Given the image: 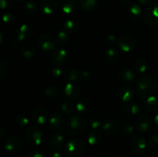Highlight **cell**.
<instances>
[{"instance_id": "ee69618b", "label": "cell", "mask_w": 158, "mask_h": 157, "mask_svg": "<svg viewBox=\"0 0 158 157\" xmlns=\"http://www.w3.org/2000/svg\"><path fill=\"white\" fill-rule=\"evenodd\" d=\"M27 157H46V155L39 149H32L27 153Z\"/></svg>"}, {"instance_id": "74e56055", "label": "cell", "mask_w": 158, "mask_h": 157, "mask_svg": "<svg viewBox=\"0 0 158 157\" xmlns=\"http://www.w3.org/2000/svg\"><path fill=\"white\" fill-rule=\"evenodd\" d=\"M89 123L90 127L92 128L93 129H97L99 127L102 126L103 123H102L101 119H100L99 117L97 116H93L90 117L89 119Z\"/></svg>"}, {"instance_id": "db71d44e", "label": "cell", "mask_w": 158, "mask_h": 157, "mask_svg": "<svg viewBox=\"0 0 158 157\" xmlns=\"http://www.w3.org/2000/svg\"><path fill=\"white\" fill-rule=\"evenodd\" d=\"M17 1H20V2H23V1H25V0H17Z\"/></svg>"}, {"instance_id": "f6af8a7d", "label": "cell", "mask_w": 158, "mask_h": 157, "mask_svg": "<svg viewBox=\"0 0 158 157\" xmlns=\"http://www.w3.org/2000/svg\"><path fill=\"white\" fill-rule=\"evenodd\" d=\"M149 145L152 148H158V134H154L149 139Z\"/></svg>"}, {"instance_id": "9a60e30c", "label": "cell", "mask_w": 158, "mask_h": 157, "mask_svg": "<svg viewBox=\"0 0 158 157\" xmlns=\"http://www.w3.org/2000/svg\"><path fill=\"white\" fill-rule=\"evenodd\" d=\"M63 92H64L65 95L68 99L72 100L77 99L80 98V95H81V89L78 86L73 84L71 83H67L64 86Z\"/></svg>"}, {"instance_id": "3957f363", "label": "cell", "mask_w": 158, "mask_h": 157, "mask_svg": "<svg viewBox=\"0 0 158 157\" xmlns=\"http://www.w3.org/2000/svg\"><path fill=\"white\" fill-rule=\"evenodd\" d=\"M65 152L69 156L77 157L83 155L85 150V144L80 139H72L66 143Z\"/></svg>"}, {"instance_id": "d4e9b609", "label": "cell", "mask_w": 158, "mask_h": 157, "mask_svg": "<svg viewBox=\"0 0 158 157\" xmlns=\"http://www.w3.org/2000/svg\"><path fill=\"white\" fill-rule=\"evenodd\" d=\"M77 3L75 0H62L61 9L64 13L72 14L77 10Z\"/></svg>"}, {"instance_id": "f35d334b", "label": "cell", "mask_w": 158, "mask_h": 157, "mask_svg": "<svg viewBox=\"0 0 158 157\" xmlns=\"http://www.w3.org/2000/svg\"><path fill=\"white\" fill-rule=\"evenodd\" d=\"M2 21L7 26H11L15 22V17L13 14L10 13V12H6L2 15Z\"/></svg>"}, {"instance_id": "8fae6325", "label": "cell", "mask_w": 158, "mask_h": 157, "mask_svg": "<svg viewBox=\"0 0 158 157\" xmlns=\"http://www.w3.org/2000/svg\"><path fill=\"white\" fill-rule=\"evenodd\" d=\"M49 126L52 130H62L65 126L64 117L58 112L51 114L49 118Z\"/></svg>"}, {"instance_id": "6da1fadb", "label": "cell", "mask_w": 158, "mask_h": 157, "mask_svg": "<svg viewBox=\"0 0 158 157\" xmlns=\"http://www.w3.org/2000/svg\"><path fill=\"white\" fill-rule=\"evenodd\" d=\"M157 89V83L154 78L143 75L137 80V95L141 99H147Z\"/></svg>"}, {"instance_id": "836d02e7", "label": "cell", "mask_w": 158, "mask_h": 157, "mask_svg": "<svg viewBox=\"0 0 158 157\" xmlns=\"http://www.w3.org/2000/svg\"><path fill=\"white\" fill-rule=\"evenodd\" d=\"M134 66L137 72L139 73H143L148 70V64L143 58H138L136 60Z\"/></svg>"}, {"instance_id": "5bb4252c", "label": "cell", "mask_w": 158, "mask_h": 157, "mask_svg": "<svg viewBox=\"0 0 158 157\" xmlns=\"http://www.w3.org/2000/svg\"><path fill=\"white\" fill-rule=\"evenodd\" d=\"M150 125H151V117L148 114H141L136 119L135 127L139 132H147L149 129Z\"/></svg>"}, {"instance_id": "8d00e7d4", "label": "cell", "mask_w": 158, "mask_h": 157, "mask_svg": "<svg viewBox=\"0 0 158 157\" xmlns=\"http://www.w3.org/2000/svg\"><path fill=\"white\" fill-rule=\"evenodd\" d=\"M130 15L132 18H137L141 14V8L140 6L137 4H134L130 8Z\"/></svg>"}, {"instance_id": "f546056e", "label": "cell", "mask_w": 158, "mask_h": 157, "mask_svg": "<svg viewBox=\"0 0 158 157\" xmlns=\"http://www.w3.org/2000/svg\"><path fill=\"white\" fill-rule=\"evenodd\" d=\"M119 58V52L114 47L108 48L105 52V58L108 62H115Z\"/></svg>"}, {"instance_id": "52a82bcc", "label": "cell", "mask_w": 158, "mask_h": 157, "mask_svg": "<svg viewBox=\"0 0 158 157\" xmlns=\"http://www.w3.org/2000/svg\"><path fill=\"white\" fill-rule=\"evenodd\" d=\"M56 38L49 35H42L37 39V46L43 51L52 50L56 47Z\"/></svg>"}, {"instance_id": "ab89813d", "label": "cell", "mask_w": 158, "mask_h": 157, "mask_svg": "<svg viewBox=\"0 0 158 157\" xmlns=\"http://www.w3.org/2000/svg\"><path fill=\"white\" fill-rule=\"evenodd\" d=\"M9 69L8 62L5 59L0 61V78H3L6 75Z\"/></svg>"}, {"instance_id": "1f68e13d", "label": "cell", "mask_w": 158, "mask_h": 157, "mask_svg": "<svg viewBox=\"0 0 158 157\" xmlns=\"http://www.w3.org/2000/svg\"><path fill=\"white\" fill-rule=\"evenodd\" d=\"M56 40V42L58 43L59 45H60V46H63V45L66 44L69 40V33H67V32L64 30L60 31V32L57 33Z\"/></svg>"}, {"instance_id": "7bdbcfd3", "label": "cell", "mask_w": 158, "mask_h": 157, "mask_svg": "<svg viewBox=\"0 0 158 157\" xmlns=\"http://www.w3.org/2000/svg\"><path fill=\"white\" fill-rule=\"evenodd\" d=\"M13 0H0V7L3 10H9L13 7Z\"/></svg>"}, {"instance_id": "f5cc1de1", "label": "cell", "mask_w": 158, "mask_h": 157, "mask_svg": "<svg viewBox=\"0 0 158 157\" xmlns=\"http://www.w3.org/2000/svg\"><path fill=\"white\" fill-rule=\"evenodd\" d=\"M50 157H63V155H62L60 152H53L52 154H51Z\"/></svg>"}, {"instance_id": "83f0119b", "label": "cell", "mask_w": 158, "mask_h": 157, "mask_svg": "<svg viewBox=\"0 0 158 157\" xmlns=\"http://www.w3.org/2000/svg\"><path fill=\"white\" fill-rule=\"evenodd\" d=\"M146 109L151 113H158V97L151 95L147 99Z\"/></svg>"}, {"instance_id": "e0dca14e", "label": "cell", "mask_w": 158, "mask_h": 157, "mask_svg": "<svg viewBox=\"0 0 158 157\" xmlns=\"http://www.w3.org/2000/svg\"><path fill=\"white\" fill-rule=\"evenodd\" d=\"M59 3L57 0H43L40 5V9L46 15H51L56 12Z\"/></svg>"}, {"instance_id": "9c48e42d", "label": "cell", "mask_w": 158, "mask_h": 157, "mask_svg": "<svg viewBox=\"0 0 158 157\" xmlns=\"http://www.w3.org/2000/svg\"><path fill=\"white\" fill-rule=\"evenodd\" d=\"M67 51L63 47L56 48L51 54V61L53 66H62L67 58Z\"/></svg>"}, {"instance_id": "681fc988", "label": "cell", "mask_w": 158, "mask_h": 157, "mask_svg": "<svg viewBox=\"0 0 158 157\" xmlns=\"http://www.w3.org/2000/svg\"><path fill=\"white\" fill-rule=\"evenodd\" d=\"M138 2L140 3V4L147 6V5H149L150 3L152 2V0H138Z\"/></svg>"}, {"instance_id": "d6986e66", "label": "cell", "mask_w": 158, "mask_h": 157, "mask_svg": "<svg viewBox=\"0 0 158 157\" xmlns=\"http://www.w3.org/2000/svg\"><path fill=\"white\" fill-rule=\"evenodd\" d=\"M118 95L123 103H129L134 99V92L128 86H123L118 90Z\"/></svg>"}, {"instance_id": "f907efd6", "label": "cell", "mask_w": 158, "mask_h": 157, "mask_svg": "<svg viewBox=\"0 0 158 157\" xmlns=\"http://www.w3.org/2000/svg\"><path fill=\"white\" fill-rule=\"evenodd\" d=\"M120 3L123 6H129L131 4V0H120Z\"/></svg>"}, {"instance_id": "ffe728a7", "label": "cell", "mask_w": 158, "mask_h": 157, "mask_svg": "<svg viewBox=\"0 0 158 157\" xmlns=\"http://www.w3.org/2000/svg\"><path fill=\"white\" fill-rule=\"evenodd\" d=\"M32 35V29L28 25L23 24L19 26L17 31V38L19 41H26Z\"/></svg>"}, {"instance_id": "816d5d0a", "label": "cell", "mask_w": 158, "mask_h": 157, "mask_svg": "<svg viewBox=\"0 0 158 157\" xmlns=\"http://www.w3.org/2000/svg\"><path fill=\"white\" fill-rule=\"evenodd\" d=\"M154 125H155L156 129L158 130V113L155 115V117H154Z\"/></svg>"}, {"instance_id": "2e32d148", "label": "cell", "mask_w": 158, "mask_h": 157, "mask_svg": "<svg viewBox=\"0 0 158 157\" xmlns=\"http://www.w3.org/2000/svg\"><path fill=\"white\" fill-rule=\"evenodd\" d=\"M49 143L50 147L54 150H61L64 146V138L62 134L59 132L52 133L49 136Z\"/></svg>"}, {"instance_id": "d6a6232c", "label": "cell", "mask_w": 158, "mask_h": 157, "mask_svg": "<svg viewBox=\"0 0 158 157\" xmlns=\"http://www.w3.org/2000/svg\"><path fill=\"white\" fill-rule=\"evenodd\" d=\"M60 109L64 113L70 115L74 112V106L71 102L68 100H63L60 104Z\"/></svg>"}, {"instance_id": "603a6c76", "label": "cell", "mask_w": 158, "mask_h": 157, "mask_svg": "<svg viewBox=\"0 0 158 157\" xmlns=\"http://www.w3.org/2000/svg\"><path fill=\"white\" fill-rule=\"evenodd\" d=\"M121 109L125 113L131 115H137L140 112V108L137 103H123L121 106Z\"/></svg>"}, {"instance_id": "4fadbf2b", "label": "cell", "mask_w": 158, "mask_h": 157, "mask_svg": "<svg viewBox=\"0 0 158 157\" xmlns=\"http://www.w3.org/2000/svg\"><path fill=\"white\" fill-rule=\"evenodd\" d=\"M32 119L39 125H43L49 120V114L46 109L43 107H37L32 111Z\"/></svg>"}, {"instance_id": "b9f144b4", "label": "cell", "mask_w": 158, "mask_h": 157, "mask_svg": "<svg viewBox=\"0 0 158 157\" xmlns=\"http://www.w3.org/2000/svg\"><path fill=\"white\" fill-rule=\"evenodd\" d=\"M122 131L126 135H131L134 133V127L129 123H125L122 127Z\"/></svg>"}, {"instance_id": "ac0fdd59", "label": "cell", "mask_w": 158, "mask_h": 157, "mask_svg": "<svg viewBox=\"0 0 158 157\" xmlns=\"http://www.w3.org/2000/svg\"><path fill=\"white\" fill-rule=\"evenodd\" d=\"M117 76L120 81L124 82V83H129V82H132L135 79L136 74L131 69H127V68H123L117 71Z\"/></svg>"}, {"instance_id": "cb8c5ba5", "label": "cell", "mask_w": 158, "mask_h": 157, "mask_svg": "<svg viewBox=\"0 0 158 157\" xmlns=\"http://www.w3.org/2000/svg\"><path fill=\"white\" fill-rule=\"evenodd\" d=\"M21 52L23 56L26 58H33L36 53V49L33 44L29 42H26L22 46Z\"/></svg>"}, {"instance_id": "44dd1931", "label": "cell", "mask_w": 158, "mask_h": 157, "mask_svg": "<svg viewBox=\"0 0 158 157\" xmlns=\"http://www.w3.org/2000/svg\"><path fill=\"white\" fill-rule=\"evenodd\" d=\"M63 30L69 34H75L80 29V23L77 19L71 18L68 19L63 23Z\"/></svg>"}, {"instance_id": "5b68a950", "label": "cell", "mask_w": 158, "mask_h": 157, "mask_svg": "<svg viewBox=\"0 0 158 157\" xmlns=\"http://www.w3.org/2000/svg\"><path fill=\"white\" fill-rule=\"evenodd\" d=\"M23 142L20 137L15 135H8L3 142L5 149L9 152H15L19 150L22 147Z\"/></svg>"}, {"instance_id": "7dc6e473", "label": "cell", "mask_w": 158, "mask_h": 157, "mask_svg": "<svg viewBox=\"0 0 158 157\" xmlns=\"http://www.w3.org/2000/svg\"><path fill=\"white\" fill-rule=\"evenodd\" d=\"M105 41H106V43L107 45H114L117 42V37L115 36L113 34H110V35H107L105 38Z\"/></svg>"}, {"instance_id": "c3c4849f", "label": "cell", "mask_w": 158, "mask_h": 157, "mask_svg": "<svg viewBox=\"0 0 158 157\" xmlns=\"http://www.w3.org/2000/svg\"><path fill=\"white\" fill-rule=\"evenodd\" d=\"M6 133V129H5V128L2 127V126H1V127H0V138L3 139V137H4L5 134Z\"/></svg>"}, {"instance_id": "ba28073f", "label": "cell", "mask_w": 158, "mask_h": 157, "mask_svg": "<svg viewBox=\"0 0 158 157\" xmlns=\"http://www.w3.org/2000/svg\"><path fill=\"white\" fill-rule=\"evenodd\" d=\"M117 44L122 51L125 52H129L134 49L137 44V41L133 35H125L119 38Z\"/></svg>"}, {"instance_id": "f1b7e54d", "label": "cell", "mask_w": 158, "mask_h": 157, "mask_svg": "<svg viewBox=\"0 0 158 157\" xmlns=\"http://www.w3.org/2000/svg\"><path fill=\"white\" fill-rule=\"evenodd\" d=\"M79 5L85 12H91L97 6V0H79Z\"/></svg>"}, {"instance_id": "4dcf8cb0", "label": "cell", "mask_w": 158, "mask_h": 157, "mask_svg": "<svg viewBox=\"0 0 158 157\" xmlns=\"http://www.w3.org/2000/svg\"><path fill=\"white\" fill-rule=\"evenodd\" d=\"M45 93L48 97L54 98L57 97L60 93V89L58 86H54V85H49L45 89Z\"/></svg>"}, {"instance_id": "d590c367", "label": "cell", "mask_w": 158, "mask_h": 157, "mask_svg": "<svg viewBox=\"0 0 158 157\" xmlns=\"http://www.w3.org/2000/svg\"><path fill=\"white\" fill-rule=\"evenodd\" d=\"M15 122L21 127H26L29 123V119L26 114H19L15 117Z\"/></svg>"}, {"instance_id": "30bf717a", "label": "cell", "mask_w": 158, "mask_h": 157, "mask_svg": "<svg viewBox=\"0 0 158 157\" xmlns=\"http://www.w3.org/2000/svg\"><path fill=\"white\" fill-rule=\"evenodd\" d=\"M131 148L134 153L141 155L146 151L147 142L141 135H136L131 140Z\"/></svg>"}, {"instance_id": "484cf974", "label": "cell", "mask_w": 158, "mask_h": 157, "mask_svg": "<svg viewBox=\"0 0 158 157\" xmlns=\"http://www.w3.org/2000/svg\"><path fill=\"white\" fill-rule=\"evenodd\" d=\"M63 78L70 83L80 81V72L76 69H69L64 72Z\"/></svg>"}, {"instance_id": "7402d4cb", "label": "cell", "mask_w": 158, "mask_h": 157, "mask_svg": "<svg viewBox=\"0 0 158 157\" xmlns=\"http://www.w3.org/2000/svg\"><path fill=\"white\" fill-rule=\"evenodd\" d=\"M92 107V102L88 98H81L76 104V109L80 113L89 112Z\"/></svg>"}, {"instance_id": "7a4b0ae2", "label": "cell", "mask_w": 158, "mask_h": 157, "mask_svg": "<svg viewBox=\"0 0 158 157\" xmlns=\"http://www.w3.org/2000/svg\"><path fill=\"white\" fill-rule=\"evenodd\" d=\"M87 123L84 117L80 115H73L69 116L67 123V131L73 135H81L86 130Z\"/></svg>"}, {"instance_id": "60d3db41", "label": "cell", "mask_w": 158, "mask_h": 157, "mask_svg": "<svg viewBox=\"0 0 158 157\" xmlns=\"http://www.w3.org/2000/svg\"><path fill=\"white\" fill-rule=\"evenodd\" d=\"M62 71L61 66H53L50 69V75L52 78H59L62 75Z\"/></svg>"}, {"instance_id": "277c9868", "label": "cell", "mask_w": 158, "mask_h": 157, "mask_svg": "<svg viewBox=\"0 0 158 157\" xmlns=\"http://www.w3.org/2000/svg\"><path fill=\"white\" fill-rule=\"evenodd\" d=\"M26 137L28 143L32 146H40L43 140V133L40 128L31 126L26 129Z\"/></svg>"}, {"instance_id": "7c38bea8", "label": "cell", "mask_w": 158, "mask_h": 157, "mask_svg": "<svg viewBox=\"0 0 158 157\" xmlns=\"http://www.w3.org/2000/svg\"><path fill=\"white\" fill-rule=\"evenodd\" d=\"M120 122L116 119H110L102 125V129L106 135H113L120 129Z\"/></svg>"}, {"instance_id": "e575fe53", "label": "cell", "mask_w": 158, "mask_h": 157, "mask_svg": "<svg viewBox=\"0 0 158 157\" xmlns=\"http://www.w3.org/2000/svg\"><path fill=\"white\" fill-rule=\"evenodd\" d=\"M24 10L26 13H27L28 15H34V14L37 12L38 7H37V5L34 2L30 1L25 4Z\"/></svg>"}, {"instance_id": "bcb514c9", "label": "cell", "mask_w": 158, "mask_h": 157, "mask_svg": "<svg viewBox=\"0 0 158 157\" xmlns=\"http://www.w3.org/2000/svg\"><path fill=\"white\" fill-rule=\"evenodd\" d=\"M92 78V74L88 71H81L80 72V81L88 82Z\"/></svg>"}, {"instance_id": "4316f807", "label": "cell", "mask_w": 158, "mask_h": 157, "mask_svg": "<svg viewBox=\"0 0 158 157\" xmlns=\"http://www.w3.org/2000/svg\"><path fill=\"white\" fill-rule=\"evenodd\" d=\"M102 139H103V135L97 129L93 130L87 135V142L91 146L98 145L102 141Z\"/></svg>"}, {"instance_id": "8992f818", "label": "cell", "mask_w": 158, "mask_h": 157, "mask_svg": "<svg viewBox=\"0 0 158 157\" xmlns=\"http://www.w3.org/2000/svg\"><path fill=\"white\" fill-rule=\"evenodd\" d=\"M143 20L145 23L150 26H156L158 25V5L149 6L143 14Z\"/></svg>"}]
</instances>
